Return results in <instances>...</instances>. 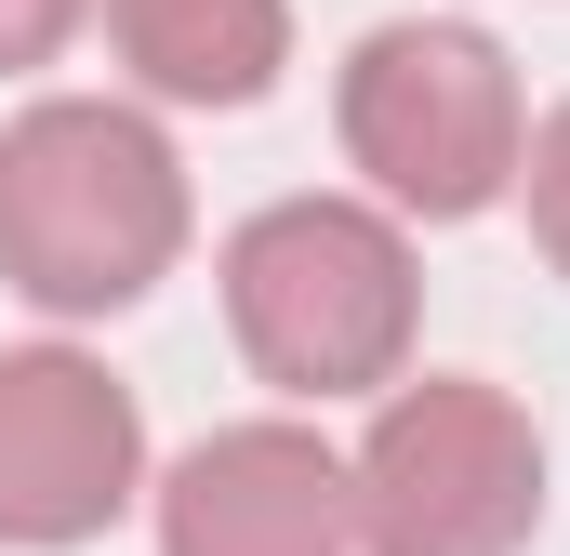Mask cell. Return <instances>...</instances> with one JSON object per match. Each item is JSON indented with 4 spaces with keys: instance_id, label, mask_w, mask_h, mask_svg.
I'll return each instance as SVG.
<instances>
[{
    "instance_id": "1",
    "label": "cell",
    "mask_w": 570,
    "mask_h": 556,
    "mask_svg": "<svg viewBox=\"0 0 570 556\" xmlns=\"http://www.w3.org/2000/svg\"><path fill=\"white\" fill-rule=\"evenodd\" d=\"M186 252V159L146 107L40 93L0 133V278L40 318H120Z\"/></svg>"
},
{
    "instance_id": "2",
    "label": "cell",
    "mask_w": 570,
    "mask_h": 556,
    "mask_svg": "<svg viewBox=\"0 0 570 556\" xmlns=\"http://www.w3.org/2000/svg\"><path fill=\"white\" fill-rule=\"evenodd\" d=\"M412 226L385 199H266L226 239V331L279 398H385L412 371Z\"/></svg>"
},
{
    "instance_id": "3",
    "label": "cell",
    "mask_w": 570,
    "mask_h": 556,
    "mask_svg": "<svg viewBox=\"0 0 570 556\" xmlns=\"http://www.w3.org/2000/svg\"><path fill=\"white\" fill-rule=\"evenodd\" d=\"M332 120H345V159L372 172V199H385V212H425V226L491 212V199L518 186V133H531L504 40L464 27V13H399V27H372V40L345 53Z\"/></svg>"
},
{
    "instance_id": "4",
    "label": "cell",
    "mask_w": 570,
    "mask_h": 556,
    "mask_svg": "<svg viewBox=\"0 0 570 556\" xmlns=\"http://www.w3.org/2000/svg\"><path fill=\"white\" fill-rule=\"evenodd\" d=\"M358 490V556H518L544 530V437L504 385L425 371L385 385L372 437L345 450Z\"/></svg>"
},
{
    "instance_id": "5",
    "label": "cell",
    "mask_w": 570,
    "mask_h": 556,
    "mask_svg": "<svg viewBox=\"0 0 570 556\" xmlns=\"http://www.w3.org/2000/svg\"><path fill=\"white\" fill-rule=\"evenodd\" d=\"M146 490V411L80 345H0V544L80 556Z\"/></svg>"
},
{
    "instance_id": "6",
    "label": "cell",
    "mask_w": 570,
    "mask_h": 556,
    "mask_svg": "<svg viewBox=\"0 0 570 556\" xmlns=\"http://www.w3.org/2000/svg\"><path fill=\"white\" fill-rule=\"evenodd\" d=\"M159 556H358V490L318 424H213L159 477Z\"/></svg>"
},
{
    "instance_id": "7",
    "label": "cell",
    "mask_w": 570,
    "mask_h": 556,
    "mask_svg": "<svg viewBox=\"0 0 570 556\" xmlns=\"http://www.w3.org/2000/svg\"><path fill=\"white\" fill-rule=\"evenodd\" d=\"M159 107H266L292 67V0H94Z\"/></svg>"
},
{
    "instance_id": "8",
    "label": "cell",
    "mask_w": 570,
    "mask_h": 556,
    "mask_svg": "<svg viewBox=\"0 0 570 556\" xmlns=\"http://www.w3.org/2000/svg\"><path fill=\"white\" fill-rule=\"evenodd\" d=\"M518 199H531V239H544V266L570 278V107H544V120L518 133Z\"/></svg>"
},
{
    "instance_id": "9",
    "label": "cell",
    "mask_w": 570,
    "mask_h": 556,
    "mask_svg": "<svg viewBox=\"0 0 570 556\" xmlns=\"http://www.w3.org/2000/svg\"><path fill=\"white\" fill-rule=\"evenodd\" d=\"M80 27H94V0H0V80L53 67V53H67Z\"/></svg>"
}]
</instances>
